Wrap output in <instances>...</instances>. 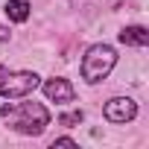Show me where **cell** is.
<instances>
[{"label": "cell", "mask_w": 149, "mask_h": 149, "mask_svg": "<svg viewBox=\"0 0 149 149\" xmlns=\"http://www.w3.org/2000/svg\"><path fill=\"white\" fill-rule=\"evenodd\" d=\"M0 114L12 120V129L21 132V134H41L47 126H50V111L41 105V102H21L18 108L12 105H3Z\"/></svg>", "instance_id": "6da1fadb"}, {"label": "cell", "mask_w": 149, "mask_h": 149, "mask_svg": "<svg viewBox=\"0 0 149 149\" xmlns=\"http://www.w3.org/2000/svg\"><path fill=\"white\" fill-rule=\"evenodd\" d=\"M117 64V53H114V47H108V44H94L88 53H85V58H82V79L85 82H102L108 73H111V67Z\"/></svg>", "instance_id": "7a4b0ae2"}, {"label": "cell", "mask_w": 149, "mask_h": 149, "mask_svg": "<svg viewBox=\"0 0 149 149\" xmlns=\"http://www.w3.org/2000/svg\"><path fill=\"white\" fill-rule=\"evenodd\" d=\"M38 88V76L29 70H21V73H9L6 79H0V94L9 97V100H18V97H26Z\"/></svg>", "instance_id": "3957f363"}, {"label": "cell", "mask_w": 149, "mask_h": 149, "mask_svg": "<svg viewBox=\"0 0 149 149\" xmlns=\"http://www.w3.org/2000/svg\"><path fill=\"white\" fill-rule=\"evenodd\" d=\"M134 114H137V105L129 97H114L105 102V120H111V123H129V120H134Z\"/></svg>", "instance_id": "277c9868"}, {"label": "cell", "mask_w": 149, "mask_h": 149, "mask_svg": "<svg viewBox=\"0 0 149 149\" xmlns=\"http://www.w3.org/2000/svg\"><path fill=\"white\" fill-rule=\"evenodd\" d=\"M44 97L53 102H73L76 100V91L67 79H47L44 82Z\"/></svg>", "instance_id": "5b68a950"}, {"label": "cell", "mask_w": 149, "mask_h": 149, "mask_svg": "<svg viewBox=\"0 0 149 149\" xmlns=\"http://www.w3.org/2000/svg\"><path fill=\"white\" fill-rule=\"evenodd\" d=\"M120 41H123L126 47H146V44H149V32H146L143 26H126V29L120 32Z\"/></svg>", "instance_id": "8992f818"}, {"label": "cell", "mask_w": 149, "mask_h": 149, "mask_svg": "<svg viewBox=\"0 0 149 149\" xmlns=\"http://www.w3.org/2000/svg\"><path fill=\"white\" fill-rule=\"evenodd\" d=\"M6 15H9V21H26L29 18V3L26 0H9L6 3Z\"/></svg>", "instance_id": "52a82bcc"}, {"label": "cell", "mask_w": 149, "mask_h": 149, "mask_svg": "<svg viewBox=\"0 0 149 149\" xmlns=\"http://www.w3.org/2000/svg\"><path fill=\"white\" fill-rule=\"evenodd\" d=\"M61 126H67V129H73V126H79L82 123V111H70V114H61V120H58Z\"/></svg>", "instance_id": "ba28073f"}, {"label": "cell", "mask_w": 149, "mask_h": 149, "mask_svg": "<svg viewBox=\"0 0 149 149\" xmlns=\"http://www.w3.org/2000/svg\"><path fill=\"white\" fill-rule=\"evenodd\" d=\"M53 146H76V143H73V140H70V137H58V140H56V143H53Z\"/></svg>", "instance_id": "9c48e42d"}, {"label": "cell", "mask_w": 149, "mask_h": 149, "mask_svg": "<svg viewBox=\"0 0 149 149\" xmlns=\"http://www.w3.org/2000/svg\"><path fill=\"white\" fill-rule=\"evenodd\" d=\"M0 41H9V29L6 26H0Z\"/></svg>", "instance_id": "30bf717a"}]
</instances>
